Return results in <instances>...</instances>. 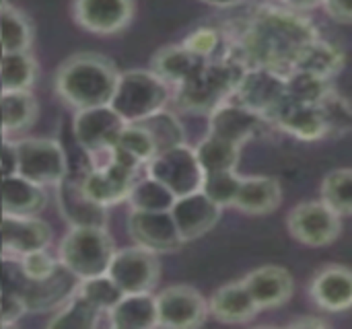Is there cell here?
<instances>
[{
    "instance_id": "obj_1",
    "label": "cell",
    "mask_w": 352,
    "mask_h": 329,
    "mask_svg": "<svg viewBox=\"0 0 352 329\" xmlns=\"http://www.w3.org/2000/svg\"><path fill=\"white\" fill-rule=\"evenodd\" d=\"M318 39L316 27L295 10L262 6L243 29L233 60L245 68L262 66L289 74L299 54Z\"/></svg>"
},
{
    "instance_id": "obj_2",
    "label": "cell",
    "mask_w": 352,
    "mask_h": 329,
    "mask_svg": "<svg viewBox=\"0 0 352 329\" xmlns=\"http://www.w3.org/2000/svg\"><path fill=\"white\" fill-rule=\"evenodd\" d=\"M120 72L99 54L82 52L66 58L56 72V93L64 103L78 109L109 105Z\"/></svg>"
},
{
    "instance_id": "obj_3",
    "label": "cell",
    "mask_w": 352,
    "mask_h": 329,
    "mask_svg": "<svg viewBox=\"0 0 352 329\" xmlns=\"http://www.w3.org/2000/svg\"><path fill=\"white\" fill-rule=\"evenodd\" d=\"M167 99L169 87L153 70H128L120 72L109 107L126 124H138L165 109Z\"/></svg>"
},
{
    "instance_id": "obj_4",
    "label": "cell",
    "mask_w": 352,
    "mask_h": 329,
    "mask_svg": "<svg viewBox=\"0 0 352 329\" xmlns=\"http://www.w3.org/2000/svg\"><path fill=\"white\" fill-rule=\"evenodd\" d=\"M245 66L233 58L225 62L208 64L204 62L196 74H192L186 82L177 84V103L188 111H212L227 97L233 95Z\"/></svg>"
},
{
    "instance_id": "obj_5",
    "label": "cell",
    "mask_w": 352,
    "mask_h": 329,
    "mask_svg": "<svg viewBox=\"0 0 352 329\" xmlns=\"http://www.w3.org/2000/svg\"><path fill=\"white\" fill-rule=\"evenodd\" d=\"M113 253L105 227H72L60 243V264L78 280L105 274Z\"/></svg>"
},
{
    "instance_id": "obj_6",
    "label": "cell",
    "mask_w": 352,
    "mask_h": 329,
    "mask_svg": "<svg viewBox=\"0 0 352 329\" xmlns=\"http://www.w3.org/2000/svg\"><path fill=\"white\" fill-rule=\"evenodd\" d=\"M12 171L39 185H58L68 175L64 148L50 138H25L12 144Z\"/></svg>"
},
{
    "instance_id": "obj_7",
    "label": "cell",
    "mask_w": 352,
    "mask_h": 329,
    "mask_svg": "<svg viewBox=\"0 0 352 329\" xmlns=\"http://www.w3.org/2000/svg\"><path fill=\"white\" fill-rule=\"evenodd\" d=\"M146 173L169 188L175 198L198 192L204 181V171L196 159V152L186 142L157 152L146 163Z\"/></svg>"
},
{
    "instance_id": "obj_8",
    "label": "cell",
    "mask_w": 352,
    "mask_h": 329,
    "mask_svg": "<svg viewBox=\"0 0 352 329\" xmlns=\"http://www.w3.org/2000/svg\"><path fill=\"white\" fill-rule=\"evenodd\" d=\"M113 284L124 293H151L161 276V266L155 256V251L134 245L116 249L109 268L105 272Z\"/></svg>"
},
{
    "instance_id": "obj_9",
    "label": "cell",
    "mask_w": 352,
    "mask_h": 329,
    "mask_svg": "<svg viewBox=\"0 0 352 329\" xmlns=\"http://www.w3.org/2000/svg\"><path fill=\"white\" fill-rule=\"evenodd\" d=\"M233 95L237 97L239 105L268 120L278 103L287 97V74L262 66L245 68Z\"/></svg>"
},
{
    "instance_id": "obj_10",
    "label": "cell",
    "mask_w": 352,
    "mask_h": 329,
    "mask_svg": "<svg viewBox=\"0 0 352 329\" xmlns=\"http://www.w3.org/2000/svg\"><path fill=\"white\" fill-rule=\"evenodd\" d=\"M291 235L307 247H324L340 237V214L326 202H303L295 206L287 218Z\"/></svg>"
},
{
    "instance_id": "obj_11",
    "label": "cell",
    "mask_w": 352,
    "mask_h": 329,
    "mask_svg": "<svg viewBox=\"0 0 352 329\" xmlns=\"http://www.w3.org/2000/svg\"><path fill=\"white\" fill-rule=\"evenodd\" d=\"M155 299H157V319L159 326L163 328H198L208 317V303L196 288L188 284L169 286Z\"/></svg>"
},
{
    "instance_id": "obj_12",
    "label": "cell",
    "mask_w": 352,
    "mask_h": 329,
    "mask_svg": "<svg viewBox=\"0 0 352 329\" xmlns=\"http://www.w3.org/2000/svg\"><path fill=\"white\" fill-rule=\"evenodd\" d=\"M124 126L126 122L109 105H101V107L78 109L72 130L76 142L85 152L99 155V152H109Z\"/></svg>"
},
{
    "instance_id": "obj_13",
    "label": "cell",
    "mask_w": 352,
    "mask_h": 329,
    "mask_svg": "<svg viewBox=\"0 0 352 329\" xmlns=\"http://www.w3.org/2000/svg\"><path fill=\"white\" fill-rule=\"evenodd\" d=\"M128 233L134 245L146 247L155 253L175 251L184 245L169 210H132L128 216Z\"/></svg>"
},
{
    "instance_id": "obj_14",
    "label": "cell",
    "mask_w": 352,
    "mask_h": 329,
    "mask_svg": "<svg viewBox=\"0 0 352 329\" xmlns=\"http://www.w3.org/2000/svg\"><path fill=\"white\" fill-rule=\"evenodd\" d=\"M74 21L89 33L113 35L124 31L134 14L132 0H74Z\"/></svg>"
},
{
    "instance_id": "obj_15",
    "label": "cell",
    "mask_w": 352,
    "mask_h": 329,
    "mask_svg": "<svg viewBox=\"0 0 352 329\" xmlns=\"http://www.w3.org/2000/svg\"><path fill=\"white\" fill-rule=\"evenodd\" d=\"M171 216L179 231V237L186 241H194L206 235L219 220L223 208L214 204L202 190L175 198L171 206Z\"/></svg>"
},
{
    "instance_id": "obj_16",
    "label": "cell",
    "mask_w": 352,
    "mask_h": 329,
    "mask_svg": "<svg viewBox=\"0 0 352 329\" xmlns=\"http://www.w3.org/2000/svg\"><path fill=\"white\" fill-rule=\"evenodd\" d=\"M264 117L239 103H221L210 111L208 134L229 140L237 146H243L250 138H254L262 128Z\"/></svg>"
},
{
    "instance_id": "obj_17",
    "label": "cell",
    "mask_w": 352,
    "mask_h": 329,
    "mask_svg": "<svg viewBox=\"0 0 352 329\" xmlns=\"http://www.w3.org/2000/svg\"><path fill=\"white\" fill-rule=\"evenodd\" d=\"M52 241V229L37 216H4L0 223V251L25 256L45 249Z\"/></svg>"
},
{
    "instance_id": "obj_18",
    "label": "cell",
    "mask_w": 352,
    "mask_h": 329,
    "mask_svg": "<svg viewBox=\"0 0 352 329\" xmlns=\"http://www.w3.org/2000/svg\"><path fill=\"white\" fill-rule=\"evenodd\" d=\"M314 303L328 313H344L352 309V270L346 266H326L311 282Z\"/></svg>"
},
{
    "instance_id": "obj_19",
    "label": "cell",
    "mask_w": 352,
    "mask_h": 329,
    "mask_svg": "<svg viewBox=\"0 0 352 329\" xmlns=\"http://www.w3.org/2000/svg\"><path fill=\"white\" fill-rule=\"evenodd\" d=\"M58 204L62 216L72 227H105L107 223L105 206L93 202L87 196L80 177L72 179L70 175H66L58 183Z\"/></svg>"
},
{
    "instance_id": "obj_20",
    "label": "cell",
    "mask_w": 352,
    "mask_h": 329,
    "mask_svg": "<svg viewBox=\"0 0 352 329\" xmlns=\"http://www.w3.org/2000/svg\"><path fill=\"white\" fill-rule=\"evenodd\" d=\"M78 278L66 270L62 264L54 274L43 280H29L21 299L27 305V311H50L66 303L78 288Z\"/></svg>"
},
{
    "instance_id": "obj_21",
    "label": "cell",
    "mask_w": 352,
    "mask_h": 329,
    "mask_svg": "<svg viewBox=\"0 0 352 329\" xmlns=\"http://www.w3.org/2000/svg\"><path fill=\"white\" fill-rule=\"evenodd\" d=\"M252 299L262 309H274L285 305L293 297V276L280 266H262L243 278Z\"/></svg>"
},
{
    "instance_id": "obj_22",
    "label": "cell",
    "mask_w": 352,
    "mask_h": 329,
    "mask_svg": "<svg viewBox=\"0 0 352 329\" xmlns=\"http://www.w3.org/2000/svg\"><path fill=\"white\" fill-rule=\"evenodd\" d=\"M280 130L287 134L301 138V140H320L326 138L322 113L318 105H307V103H297L289 97H285L278 107L270 113V117Z\"/></svg>"
},
{
    "instance_id": "obj_23",
    "label": "cell",
    "mask_w": 352,
    "mask_h": 329,
    "mask_svg": "<svg viewBox=\"0 0 352 329\" xmlns=\"http://www.w3.org/2000/svg\"><path fill=\"white\" fill-rule=\"evenodd\" d=\"M208 313L223 324H245L260 313L243 280L221 286L208 301Z\"/></svg>"
},
{
    "instance_id": "obj_24",
    "label": "cell",
    "mask_w": 352,
    "mask_h": 329,
    "mask_svg": "<svg viewBox=\"0 0 352 329\" xmlns=\"http://www.w3.org/2000/svg\"><path fill=\"white\" fill-rule=\"evenodd\" d=\"M2 202L8 216H37L45 206V190L12 171L4 175Z\"/></svg>"
},
{
    "instance_id": "obj_25",
    "label": "cell",
    "mask_w": 352,
    "mask_h": 329,
    "mask_svg": "<svg viewBox=\"0 0 352 329\" xmlns=\"http://www.w3.org/2000/svg\"><path fill=\"white\" fill-rule=\"evenodd\" d=\"M283 190L280 183L272 177H241V185L237 192V198L233 202V208L245 212V214H268L280 206Z\"/></svg>"
},
{
    "instance_id": "obj_26",
    "label": "cell",
    "mask_w": 352,
    "mask_h": 329,
    "mask_svg": "<svg viewBox=\"0 0 352 329\" xmlns=\"http://www.w3.org/2000/svg\"><path fill=\"white\" fill-rule=\"evenodd\" d=\"M109 321L118 329H148L159 326L157 299L151 293L124 295L109 311Z\"/></svg>"
},
{
    "instance_id": "obj_27",
    "label": "cell",
    "mask_w": 352,
    "mask_h": 329,
    "mask_svg": "<svg viewBox=\"0 0 352 329\" xmlns=\"http://www.w3.org/2000/svg\"><path fill=\"white\" fill-rule=\"evenodd\" d=\"M206 60L194 56L190 49H186L184 45H167L163 49H159L153 58V72L163 78L167 84H182L186 82L192 74L198 72V68L204 64Z\"/></svg>"
},
{
    "instance_id": "obj_28",
    "label": "cell",
    "mask_w": 352,
    "mask_h": 329,
    "mask_svg": "<svg viewBox=\"0 0 352 329\" xmlns=\"http://www.w3.org/2000/svg\"><path fill=\"white\" fill-rule=\"evenodd\" d=\"M344 66V54L338 45L324 41V39H314L309 45H305V49L299 54L293 70H303V72H311L320 78L330 80L332 76H336Z\"/></svg>"
},
{
    "instance_id": "obj_29",
    "label": "cell",
    "mask_w": 352,
    "mask_h": 329,
    "mask_svg": "<svg viewBox=\"0 0 352 329\" xmlns=\"http://www.w3.org/2000/svg\"><path fill=\"white\" fill-rule=\"evenodd\" d=\"M194 152L206 175V173H217V171H233L239 163L241 146L208 134L204 140H200Z\"/></svg>"
},
{
    "instance_id": "obj_30",
    "label": "cell",
    "mask_w": 352,
    "mask_h": 329,
    "mask_svg": "<svg viewBox=\"0 0 352 329\" xmlns=\"http://www.w3.org/2000/svg\"><path fill=\"white\" fill-rule=\"evenodd\" d=\"M0 109L4 132L27 130L37 117V103L27 91H2Z\"/></svg>"
},
{
    "instance_id": "obj_31",
    "label": "cell",
    "mask_w": 352,
    "mask_h": 329,
    "mask_svg": "<svg viewBox=\"0 0 352 329\" xmlns=\"http://www.w3.org/2000/svg\"><path fill=\"white\" fill-rule=\"evenodd\" d=\"M37 74L35 60L29 52H6L0 62L2 91H29Z\"/></svg>"
},
{
    "instance_id": "obj_32",
    "label": "cell",
    "mask_w": 352,
    "mask_h": 329,
    "mask_svg": "<svg viewBox=\"0 0 352 329\" xmlns=\"http://www.w3.org/2000/svg\"><path fill=\"white\" fill-rule=\"evenodd\" d=\"M128 202L132 210H151V212L171 210L175 202V194L169 188H165L161 181L146 175V179L134 181L128 194Z\"/></svg>"
},
{
    "instance_id": "obj_33",
    "label": "cell",
    "mask_w": 352,
    "mask_h": 329,
    "mask_svg": "<svg viewBox=\"0 0 352 329\" xmlns=\"http://www.w3.org/2000/svg\"><path fill=\"white\" fill-rule=\"evenodd\" d=\"M318 109L322 113L326 136H344L352 132V105L332 89L322 97L318 103Z\"/></svg>"
},
{
    "instance_id": "obj_34",
    "label": "cell",
    "mask_w": 352,
    "mask_h": 329,
    "mask_svg": "<svg viewBox=\"0 0 352 329\" xmlns=\"http://www.w3.org/2000/svg\"><path fill=\"white\" fill-rule=\"evenodd\" d=\"M99 309L95 305H91L87 299H82L80 295H72L66 303V307L62 311H58L47 326L56 329H91L97 326L99 321Z\"/></svg>"
},
{
    "instance_id": "obj_35",
    "label": "cell",
    "mask_w": 352,
    "mask_h": 329,
    "mask_svg": "<svg viewBox=\"0 0 352 329\" xmlns=\"http://www.w3.org/2000/svg\"><path fill=\"white\" fill-rule=\"evenodd\" d=\"M138 124L151 134L157 152L184 144V128H182L179 120L165 109L153 113L151 117H146Z\"/></svg>"
},
{
    "instance_id": "obj_36",
    "label": "cell",
    "mask_w": 352,
    "mask_h": 329,
    "mask_svg": "<svg viewBox=\"0 0 352 329\" xmlns=\"http://www.w3.org/2000/svg\"><path fill=\"white\" fill-rule=\"evenodd\" d=\"M111 148L124 152L126 157H130L138 165H146L157 155V148H155L151 134L140 124H126Z\"/></svg>"
},
{
    "instance_id": "obj_37",
    "label": "cell",
    "mask_w": 352,
    "mask_h": 329,
    "mask_svg": "<svg viewBox=\"0 0 352 329\" xmlns=\"http://www.w3.org/2000/svg\"><path fill=\"white\" fill-rule=\"evenodd\" d=\"M322 202L334 212L352 214V169H336L322 181Z\"/></svg>"
},
{
    "instance_id": "obj_38",
    "label": "cell",
    "mask_w": 352,
    "mask_h": 329,
    "mask_svg": "<svg viewBox=\"0 0 352 329\" xmlns=\"http://www.w3.org/2000/svg\"><path fill=\"white\" fill-rule=\"evenodd\" d=\"M328 91H330L328 80L320 78L311 72L291 70L287 74V97L297 101V103L318 105Z\"/></svg>"
},
{
    "instance_id": "obj_39",
    "label": "cell",
    "mask_w": 352,
    "mask_h": 329,
    "mask_svg": "<svg viewBox=\"0 0 352 329\" xmlns=\"http://www.w3.org/2000/svg\"><path fill=\"white\" fill-rule=\"evenodd\" d=\"M0 41L6 52H27L31 45L29 21L14 8H2L0 12Z\"/></svg>"
},
{
    "instance_id": "obj_40",
    "label": "cell",
    "mask_w": 352,
    "mask_h": 329,
    "mask_svg": "<svg viewBox=\"0 0 352 329\" xmlns=\"http://www.w3.org/2000/svg\"><path fill=\"white\" fill-rule=\"evenodd\" d=\"M76 295H80L91 305H95L101 313H107L124 297V293L113 284V280L107 274H99V276L80 280Z\"/></svg>"
},
{
    "instance_id": "obj_41",
    "label": "cell",
    "mask_w": 352,
    "mask_h": 329,
    "mask_svg": "<svg viewBox=\"0 0 352 329\" xmlns=\"http://www.w3.org/2000/svg\"><path fill=\"white\" fill-rule=\"evenodd\" d=\"M241 185V177L233 171H217V173H206L202 181V192L221 208L233 206L237 192Z\"/></svg>"
},
{
    "instance_id": "obj_42",
    "label": "cell",
    "mask_w": 352,
    "mask_h": 329,
    "mask_svg": "<svg viewBox=\"0 0 352 329\" xmlns=\"http://www.w3.org/2000/svg\"><path fill=\"white\" fill-rule=\"evenodd\" d=\"M58 266L60 264L45 249H35V251L21 256V268L27 280H43L50 274H54Z\"/></svg>"
},
{
    "instance_id": "obj_43",
    "label": "cell",
    "mask_w": 352,
    "mask_h": 329,
    "mask_svg": "<svg viewBox=\"0 0 352 329\" xmlns=\"http://www.w3.org/2000/svg\"><path fill=\"white\" fill-rule=\"evenodd\" d=\"M182 45L186 49H190L194 56L208 60L221 45V33L212 27H200V29L192 31Z\"/></svg>"
},
{
    "instance_id": "obj_44",
    "label": "cell",
    "mask_w": 352,
    "mask_h": 329,
    "mask_svg": "<svg viewBox=\"0 0 352 329\" xmlns=\"http://www.w3.org/2000/svg\"><path fill=\"white\" fill-rule=\"evenodd\" d=\"M27 313V305L21 299V295H2L0 297V324L4 326H12L16 324L23 315Z\"/></svg>"
},
{
    "instance_id": "obj_45",
    "label": "cell",
    "mask_w": 352,
    "mask_h": 329,
    "mask_svg": "<svg viewBox=\"0 0 352 329\" xmlns=\"http://www.w3.org/2000/svg\"><path fill=\"white\" fill-rule=\"evenodd\" d=\"M328 14L340 23H352V0H324Z\"/></svg>"
},
{
    "instance_id": "obj_46",
    "label": "cell",
    "mask_w": 352,
    "mask_h": 329,
    "mask_svg": "<svg viewBox=\"0 0 352 329\" xmlns=\"http://www.w3.org/2000/svg\"><path fill=\"white\" fill-rule=\"evenodd\" d=\"M293 10H311L324 4V0H283Z\"/></svg>"
},
{
    "instance_id": "obj_47",
    "label": "cell",
    "mask_w": 352,
    "mask_h": 329,
    "mask_svg": "<svg viewBox=\"0 0 352 329\" xmlns=\"http://www.w3.org/2000/svg\"><path fill=\"white\" fill-rule=\"evenodd\" d=\"M204 4H210V6H219V8H229V6H237L241 4L243 0H200Z\"/></svg>"
},
{
    "instance_id": "obj_48",
    "label": "cell",
    "mask_w": 352,
    "mask_h": 329,
    "mask_svg": "<svg viewBox=\"0 0 352 329\" xmlns=\"http://www.w3.org/2000/svg\"><path fill=\"white\" fill-rule=\"evenodd\" d=\"M295 328H324L326 324L322 319H299L293 324Z\"/></svg>"
},
{
    "instance_id": "obj_49",
    "label": "cell",
    "mask_w": 352,
    "mask_h": 329,
    "mask_svg": "<svg viewBox=\"0 0 352 329\" xmlns=\"http://www.w3.org/2000/svg\"><path fill=\"white\" fill-rule=\"evenodd\" d=\"M2 185H4V169H2V165H0V223H2V218L6 216V214H4V202H2Z\"/></svg>"
},
{
    "instance_id": "obj_50",
    "label": "cell",
    "mask_w": 352,
    "mask_h": 329,
    "mask_svg": "<svg viewBox=\"0 0 352 329\" xmlns=\"http://www.w3.org/2000/svg\"><path fill=\"white\" fill-rule=\"evenodd\" d=\"M4 288H6V270H4V262L0 258V295H4Z\"/></svg>"
},
{
    "instance_id": "obj_51",
    "label": "cell",
    "mask_w": 352,
    "mask_h": 329,
    "mask_svg": "<svg viewBox=\"0 0 352 329\" xmlns=\"http://www.w3.org/2000/svg\"><path fill=\"white\" fill-rule=\"evenodd\" d=\"M4 56H6V49H4V45H2V41H0V62H2Z\"/></svg>"
},
{
    "instance_id": "obj_52",
    "label": "cell",
    "mask_w": 352,
    "mask_h": 329,
    "mask_svg": "<svg viewBox=\"0 0 352 329\" xmlns=\"http://www.w3.org/2000/svg\"><path fill=\"white\" fill-rule=\"evenodd\" d=\"M4 134V124H2V109H0V136Z\"/></svg>"
},
{
    "instance_id": "obj_53",
    "label": "cell",
    "mask_w": 352,
    "mask_h": 329,
    "mask_svg": "<svg viewBox=\"0 0 352 329\" xmlns=\"http://www.w3.org/2000/svg\"><path fill=\"white\" fill-rule=\"evenodd\" d=\"M0 328H2V324H0Z\"/></svg>"
}]
</instances>
